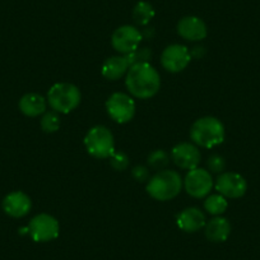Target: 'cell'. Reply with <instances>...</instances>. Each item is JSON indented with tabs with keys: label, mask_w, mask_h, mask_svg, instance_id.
<instances>
[{
	"label": "cell",
	"mask_w": 260,
	"mask_h": 260,
	"mask_svg": "<svg viewBox=\"0 0 260 260\" xmlns=\"http://www.w3.org/2000/svg\"><path fill=\"white\" fill-rule=\"evenodd\" d=\"M59 222L47 213H40L31 219L28 234L36 242H49L59 236Z\"/></svg>",
	"instance_id": "52a82bcc"
},
{
	"label": "cell",
	"mask_w": 260,
	"mask_h": 260,
	"mask_svg": "<svg viewBox=\"0 0 260 260\" xmlns=\"http://www.w3.org/2000/svg\"><path fill=\"white\" fill-rule=\"evenodd\" d=\"M106 110L115 122L125 124L129 122L136 115V102L129 94L116 92L111 94L106 101Z\"/></svg>",
	"instance_id": "8992f818"
},
{
	"label": "cell",
	"mask_w": 260,
	"mask_h": 260,
	"mask_svg": "<svg viewBox=\"0 0 260 260\" xmlns=\"http://www.w3.org/2000/svg\"><path fill=\"white\" fill-rule=\"evenodd\" d=\"M177 34L186 41H202L208 35L206 23L202 18L194 16L184 17L177 23Z\"/></svg>",
	"instance_id": "4fadbf2b"
},
{
	"label": "cell",
	"mask_w": 260,
	"mask_h": 260,
	"mask_svg": "<svg viewBox=\"0 0 260 260\" xmlns=\"http://www.w3.org/2000/svg\"><path fill=\"white\" fill-rule=\"evenodd\" d=\"M32 202L23 191H12L3 199V209L13 218H22L31 211Z\"/></svg>",
	"instance_id": "5bb4252c"
},
{
	"label": "cell",
	"mask_w": 260,
	"mask_h": 260,
	"mask_svg": "<svg viewBox=\"0 0 260 260\" xmlns=\"http://www.w3.org/2000/svg\"><path fill=\"white\" fill-rule=\"evenodd\" d=\"M229 203L227 199L221 194H212L204 202V209L212 216H222L226 212Z\"/></svg>",
	"instance_id": "d6986e66"
},
{
	"label": "cell",
	"mask_w": 260,
	"mask_h": 260,
	"mask_svg": "<svg viewBox=\"0 0 260 260\" xmlns=\"http://www.w3.org/2000/svg\"><path fill=\"white\" fill-rule=\"evenodd\" d=\"M81 91L72 83H56L47 93L50 107L57 114H69L81 104Z\"/></svg>",
	"instance_id": "277c9868"
},
{
	"label": "cell",
	"mask_w": 260,
	"mask_h": 260,
	"mask_svg": "<svg viewBox=\"0 0 260 260\" xmlns=\"http://www.w3.org/2000/svg\"><path fill=\"white\" fill-rule=\"evenodd\" d=\"M204 227L207 239L212 242H224L231 234V223L222 216L214 217Z\"/></svg>",
	"instance_id": "e0dca14e"
},
{
	"label": "cell",
	"mask_w": 260,
	"mask_h": 260,
	"mask_svg": "<svg viewBox=\"0 0 260 260\" xmlns=\"http://www.w3.org/2000/svg\"><path fill=\"white\" fill-rule=\"evenodd\" d=\"M125 86L129 93L137 99H151L161 88V77L149 62L136 64L127 71Z\"/></svg>",
	"instance_id": "6da1fadb"
},
{
	"label": "cell",
	"mask_w": 260,
	"mask_h": 260,
	"mask_svg": "<svg viewBox=\"0 0 260 260\" xmlns=\"http://www.w3.org/2000/svg\"><path fill=\"white\" fill-rule=\"evenodd\" d=\"M216 189L218 194L223 195L224 198L237 199L245 195L247 182L236 172H222L216 181Z\"/></svg>",
	"instance_id": "8fae6325"
},
{
	"label": "cell",
	"mask_w": 260,
	"mask_h": 260,
	"mask_svg": "<svg viewBox=\"0 0 260 260\" xmlns=\"http://www.w3.org/2000/svg\"><path fill=\"white\" fill-rule=\"evenodd\" d=\"M191 61L190 50L184 45L174 44L167 46L161 55V64L170 73H180Z\"/></svg>",
	"instance_id": "30bf717a"
},
{
	"label": "cell",
	"mask_w": 260,
	"mask_h": 260,
	"mask_svg": "<svg viewBox=\"0 0 260 260\" xmlns=\"http://www.w3.org/2000/svg\"><path fill=\"white\" fill-rule=\"evenodd\" d=\"M213 179H212V174L208 170L204 169H197L190 170L186 174L184 179V186L187 194L192 198L202 199L213 189Z\"/></svg>",
	"instance_id": "ba28073f"
},
{
	"label": "cell",
	"mask_w": 260,
	"mask_h": 260,
	"mask_svg": "<svg viewBox=\"0 0 260 260\" xmlns=\"http://www.w3.org/2000/svg\"><path fill=\"white\" fill-rule=\"evenodd\" d=\"M125 57L127 59L130 67H133L136 64H143V62H149V60L152 59V51L148 47H141L134 50L133 52L125 55Z\"/></svg>",
	"instance_id": "603a6c76"
},
{
	"label": "cell",
	"mask_w": 260,
	"mask_h": 260,
	"mask_svg": "<svg viewBox=\"0 0 260 260\" xmlns=\"http://www.w3.org/2000/svg\"><path fill=\"white\" fill-rule=\"evenodd\" d=\"M192 143L203 148H213L224 141V126L217 117L204 116L198 119L190 129Z\"/></svg>",
	"instance_id": "3957f363"
},
{
	"label": "cell",
	"mask_w": 260,
	"mask_h": 260,
	"mask_svg": "<svg viewBox=\"0 0 260 260\" xmlns=\"http://www.w3.org/2000/svg\"><path fill=\"white\" fill-rule=\"evenodd\" d=\"M147 161H148V165L152 169L157 170V171H162L170 164V156L167 154V152L162 151V149H156V151L149 154Z\"/></svg>",
	"instance_id": "44dd1931"
},
{
	"label": "cell",
	"mask_w": 260,
	"mask_h": 260,
	"mask_svg": "<svg viewBox=\"0 0 260 260\" xmlns=\"http://www.w3.org/2000/svg\"><path fill=\"white\" fill-rule=\"evenodd\" d=\"M171 158L180 169L182 170H194L199 166L202 159L201 151L198 146L192 143H179L172 148Z\"/></svg>",
	"instance_id": "7c38bea8"
},
{
	"label": "cell",
	"mask_w": 260,
	"mask_h": 260,
	"mask_svg": "<svg viewBox=\"0 0 260 260\" xmlns=\"http://www.w3.org/2000/svg\"><path fill=\"white\" fill-rule=\"evenodd\" d=\"M41 127L45 133H55L60 127V116L56 111H46L41 119Z\"/></svg>",
	"instance_id": "7402d4cb"
},
{
	"label": "cell",
	"mask_w": 260,
	"mask_h": 260,
	"mask_svg": "<svg viewBox=\"0 0 260 260\" xmlns=\"http://www.w3.org/2000/svg\"><path fill=\"white\" fill-rule=\"evenodd\" d=\"M154 9L148 2H139L133 11V19L138 26H147L153 19Z\"/></svg>",
	"instance_id": "ffe728a7"
},
{
	"label": "cell",
	"mask_w": 260,
	"mask_h": 260,
	"mask_svg": "<svg viewBox=\"0 0 260 260\" xmlns=\"http://www.w3.org/2000/svg\"><path fill=\"white\" fill-rule=\"evenodd\" d=\"M177 226L187 234H194L206 226V216L197 207H189L176 216Z\"/></svg>",
	"instance_id": "9a60e30c"
},
{
	"label": "cell",
	"mask_w": 260,
	"mask_h": 260,
	"mask_svg": "<svg viewBox=\"0 0 260 260\" xmlns=\"http://www.w3.org/2000/svg\"><path fill=\"white\" fill-rule=\"evenodd\" d=\"M130 65L125 55H116L106 59L102 65V76L109 81H117L129 71Z\"/></svg>",
	"instance_id": "2e32d148"
},
{
	"label": "cell",
	"mask_w": 260,
	"mask_h": 260,
	"mask_svg": "<svg viewBox=\"0 0 260 260\" xmlns=\"http://www.w3.org/2000/svg\"><path fill=\"white\" fill-rule=\"evenodd\" d=\"M207 166H208V171L211 174H219L221 175L222 172L224 171L226 169V161L222 156L219 154H213L208 158L207 161Z\"/></svg>",
	"instance_id": "d4e9b609"
},
{
	"label": "cell",
	"mask_w": 260,
	"mask_h": 260,
	"mask_svg": "<svg viewBox=\"0 0 260 260\" xmlns=\"http://www.w3.org/2000/svg\"><path fill=\"white\" fill-rule=\"evenodd\" d=\"M190 55H191V59H202L206 55V49L202 46H195L190 51Z\"/></svg>",
	"instance_id": "4316f807"
},
{
	"label": "cell",
	"mask_w": 260,
	"mask_h": 260,
	"mask_svg": "<svg viewBox=\"0 0 260 260\" xmlns=\"http://www.w3.org/2000/svg\"><path fill=\"white\" fill-rule=\"evenodd\" d=\"M132 176L138 182H148V180L151 179L149 170L146 166H142V165L133 167V170H132Z\"/></svg>",
	"instance_id": "484cf974"
},
{
	"label": "cell",
	"mask_w": 260,
	"mask_h": 260,
	"mask_svg": "<svg viewBox=\"0 0 260 260\" xmlns=\"http://www.w3.org/2000/svg\"><path fill=\"white\" fill-rule=\"evenodd\" d=\"M110 165L114 170L116 171H124V170L127 169L129 166V157H127L126 153L124 152H116L115 151L114 153L111 154L110 157Z\"/></svg>",
	"instance_id": "cb8c5ba5"
},
{
	"label": "cell",
	"mask_w": 260,
	"mask_h": 260,
	"mask_svg": "<svg viewBox=\"0 0 260 260\" xmlns=\"http://www.w3.org/2000/svg\"><path fill=\"white\" fill-rule=\"evenodd\" d=\"M143 35L134 26H121L115 29L111 36V45L119 54L127 55L141 46Z\"/></svg>",
	"instance_id": "9c48e42d"
},
{
	"label": "cell",
	"mask_w": 260,
	"mask_h": 260,
	"mask_svg": "<svg viewBox=\"0 0 260 260\" xmlns=\"http://www.w3.org/2000/svg\"><path fill=\"white\" fill-rule=\"evenodd\" d=\"M84 146L94 158H110L115 152V139L112 133L104 125H97L88 130L84 138Z\"/></svg>",
	"instance_id": "5b68a950"
},
{
	"label": "cell",
	"mask_w": 260,
	"mask_h": 260,
	"mask_svg": "<svg viewBox=\"0 0 260 260\" xmlns=\"http://www.w3.org/2000/svg\"><path fill=\"white\" fill-rule=\"evenodd\" d=\"M182 186L184 181L179 172L172 170H162L148 180L147 192L156 201L166 202L176 198Z\"/></svg>",
	"instance_id": "7a4b0ae2"
},
{
	"label": "cell",
	"mask_w": 260,
	"mask_h": 260,
	"mask_svg": "<svg viewBox=\"0 0 260 260\" xmlns=\"http://www.w3.org/2000/svg\"><path fill=\"white\" fill-rule=\"evenodd\" d=\"M47 101L39 93H27L19 100V110L28 117H36L46 112Z\"/></svg>",
	"instance_id": "ac0fdd59"
}]
</instances>
